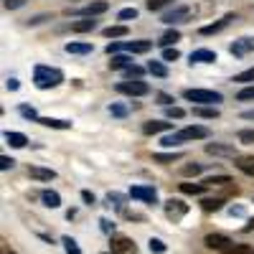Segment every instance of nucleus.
I'll list each match as a JSON object with an SVG mask.
<instances>
[{
  "label": "nucleus",
  "mask_w": 254,
  "mask_h": 254,
  "mask_svg": "<svg viewBox=\"0 0 254 254\" xmlns=\"http://www.w3.org/2000/svg\"><path fill=\"white\" fill-rule=\"evenodd\" d=\"M173 102H176V97L165 94V92H158V104H163V107H171Z\"/></svg>",
  "instance_id": "46"
},
{
  "label": "nucleus",
  "mask_w": 254,
  "mask_h": 254,
  "mask_svg": "<svg viewBox=\"0 0 254 254\" xmlns=\"http://www.w3.org/2000/svg\"><path fill=\"white\" fill-rule=\"evenodd\" d=\"M239 142H244V145H252L254 142V130H239Z\"/></svg>",
  "instance_id": "43"
},
{
  "label": "nucleus",
  "mask_w": 254,
  "mask_h": 254,
  "mask_svg": "<svg viewBox=\"0 0 254 254\" xmlns=\"http://www.w3.org/2000/svg\"><path fill=\"white\" fill-rule=\"evenodd\" d=\"M130 198H137V201H145V203L155 206L158 203V190L153 186H132L130 188Z\"/></svg>",
  "instance_id": "10"
},
{
  "label": "nucleus",
  "mask_w": 254,
  "mask_h": 254,
  "mask_svg": "<svg viewBox=\"0 0 254 254\" xmlns=\"http://www.w3.org/2000/svg\"><path fill=\"white\" fill-rule=\"evenodd\" d=\"M81 201L87 203V206H94V201H97V198H94L92 190H81Z\"/></svg>",
  "instance_id": "51"
},
{
  "label": "nucleus",
  "mask_w": 254,
  "mask_h": 254,
  "mask_svg": "<svg viewBox=\"0 0 254 254\" xmlns=\"http://www.w3.org/2000/svg\"><path fill=\"white\" fill-rule=\"evenodd\" d=\"M99 224H102V231H104V234H115V224H112L110 219H102Z\"/></svg>",
  "instance_id": "50"
},
{
  "label": "nucleus",
  "mask_w": 254,
  "mask_h": 254,
  "mask_svg": "<svg viewBox=\"0 0 254 254\" xmlns=\"http://www.w3.org/2000/svg\"><path fill=\"white\" fill-rule=\"evenodd\" d=\"M61 244H64V249H66V254H81L76 239H71V237H61Z\"/></svg>",
  "instance_id": "35"
},
{
  "label": "nucleus",
  "mask_w": 254,
  "mask_h": 254,
  "mask_svg": "<svg viewBox=\"0 0 254 254\" xmlns=\"http://www.w3.org/2000/svg\"><path fill=\"white\" fill-rule=\"evenodd\" d=\"M242 120H254V110H247V112H242Z\"/></svg>",
  "instance_id": "53"
},
{
  "label": "nucleus",
  "mask_w": 254,
  "mask_h": 254,
  "mask_svg": "<svg viewBox=\"0 0 254 254\" xmlns=\"http://www.w3.org/2000/svg\"><path fill=\"white\" fill-rule=\"evenodd\" d=\"M110 252L112 254H137V247L130 237H122V234H112L110 239Z\"/></svg>",
  "instance_id": "6"
},
{
  "label": "nucleus",
  "mask_w": 254,
  "mask_h": 254,
  "mask_svg": "<svg viewBox=\"0 0 254 254\" xmlns=\"http://www.w3.org/2000/svg\"><path fill=\"white\" fill-rule=\"evenodd\" d=\"M147 71H150L153 76H158V79H165L168 76L165 64H160V61H150V64H147Z\"/></svg>",
  "instance_id": "32"
},
{
  "label": "nucleus",
  "mask_w": 254,
  "mask_h": 254,
  "mask_svg": "<svg viewBox=\"0 0 254 254\" xmlns=\"http://www.w3.org/2000/svg\"><path fill=\"white\" fill-rule=\"evenodd\" d=\"M0 254H15L13 249H8V244H3V249H0Z\"/></svg>",
  "instance_id": "54"
},
{
  "label": "nucleus",
  "mask_w": 254,
  "mask_h": 254,
  "mask_svg": "<svg viewBox=\"0 0 254 254\" xmlns=\"http://www.w3.org/2000/svg\"><path fill=\"white\" fill-rule=\"evenodd\" d=\"M231 81H239V84H254V66H252V69H247V71H242V74H237Z\"/></svg>",
  "instance_id": "39"
},
{
  "label": "nucleus",
  "mask_w": 254,
  "mask_h": 254,
  "mask_svg": "<svg viewBox=\"0 0 254 254\" xmlns=\"http://www.w3.org/2000/svg\"><path fill=\"white\" fill-rule=\"evenodd\" d=\"M206 153L208 155H216V158H237L234 145H224V142H208L206 145Z\"/></svg>",
  "instance_id": "14"
},
{
  "label": "nucleus",
  "mask_w": 254,
  "mask_h": 254,
  "mask_svg": "<svg viewBox=\"0 0 254 254\" xmlns=\"http://www.w3.org/2000/svg\"><path fill=\"white\" fill-rule=\"evenodd\" d=\"M97 28V20L94 18H81V20H74V23L64 26V31H71V33H89Z\"/></svg>",
  "instance_id": "17"
},
{
  "label": "nucleus",
  "mask_w": 254,
  "mask_h": 254,
  "mask_svg": "<svg viewBox=\"0 0 254 254\" xmlns=\"http://www.w3.org/2000/svg\"><path fill=\"white\" fill-rule=\"evenodd\" d=\"M64 49H66V54H74V56H87V54L94 51V46L89 44V41H69Z\"/></svg>",
  "instance_id": "18"
},
{
  "label": "nucleus",
  "mask_w": 254,
  "mask_h": 254,
  "mask_svg": "<svg viewBox=\"0 0 254 254\" xmlns=\"http://www.w3.org/2000/svg\"><path fill=\"white\" fill-rule=\"evenodd\" d=\"M178 41H181V31H178V28H168V31L160 36V41H158V44H160L163 49H168V46H176Z\"/></svg>",
  "instance_id": "25"
},
{
  "label": "nucleus",
  "mask_w": 254,
  "mask_h": 254,
  "mask_svg": "<svg viewBox=\"0 0 254 254\" xmlns=\"http://www.w3.org/2000/svg\"><path fill=\"white\" fill-rule=\"evenodd\" d=\"M18 115H20V117H26V120L38 122V112H36L33 107H28V104H20V107H18Z\"/></svg>",
  "instance_id": "37"
},
{
  "label": "nucleus",
  "mask_w": 254,
  "mask_h": 254,
  "mask_svg": "<svg viewBox=\"0 0 254 254\" xmlns=\"http://www.w3.org/2000/svg\"><path fill=\"white\" fill-rule=\"evenodd\" d=\"M33 84H36V89H56L59 84H64V71L56 66L38 64L33 69Z\"/></svg>",
  "instance_id": "2"
},
{
  "label": "nucleus",
  "mask_w": 254,
  "mask_h": 254,
  "mask_svg": "<svg viewBox=\"0 0 254 254\" xmlns=\"http://www.w3.org/2000/svg\"><path fill=\"white\" fill-rule=\"evenodd\" d=\"M224 203H226V196H208L201 201V208L203 211H219V208H224Z\"/></svg>",
  "instance_id": "27"
},
{
  "label": "nucleus",
  "mask_w": 254,
  "mask_h": 254,
  "mask_svg": "<svg viewBox=\"0 0 254 254\" xmlns=\"http://www.w3.org/2000/svg\"><path fill=\"white\" fill-rule=\"evenodd\" d=\"M219 3H221V0H203V3H201L198 8H193V13H196V15H208V13L214 10Z\"/></svg>",
  "instance_id": "33"
},
{
  "label": "nucleus",
  "mask_w": 254,
  "mask_h": 254,
  "mask_svg": "<svg viewBox=\"0 0 254 254\" xmlns=\"http://www.w3.org/2000/svg\"><path fill=\"white\" fill-rule=\"evenodd\" d=\"M49 18H51L49 13H41V15H33V18H28L26 23H28V26H38V23H44V20H49Z\"/></svg>",
  "instance_id": "47"
},
{
  "label": "nucleus",
  "mask_w": 254,
  "mask_h": 254,
  "mask_svg": "<svg viewBox=\"0 0 254 254\" xmlns=\"http://www.w3.org/2000/svg\"><path fill=\"white\" fill-rule=\"evenodd\" d=\"M178 59H181V51H178L176 46L163 49V61H178Z\"/></svg>",
  "instance_id": "41"
},
{
  "label": "nucleus",
  "mask_w": 254,
  "mask_h": 254,
  "mask_svg": "<svg viewBox=\"0 0 254 254\" xmlns=\"http://www.w3.org/2000/svg\"><path fill=\"white\" fill-rule=\"evenodd\" d=\"M26 3H28V0H3L5 10H18V8H23Z\"/></svg>",
  "instance_id": "44"
},
{
  "label": "nucleus",
  "mask_w": 254,
  "mask_h": 254,
  "mask_svg": "<svg viewBox=\"0 0 254 254\" xmlns=\"http://www.w3.org/2000/svg\"><path fill=\"white\" fill-rule=\"evenodd\" d=\"M107 10H110V3H107V0H92V3L76 8L74 13H76V15H81V18H94V15L107 13Z\"/></svg>",
  "instance_id": "9"
},
{
  "label": "nucleus",
  "mask_w": 254,
  "mask_h": 254,
  "mask_svg": "<svg viewBox=\"0 0 254 254\" xmlns=\"http://www.w3.org/2000/svg\"><path fill=\"white\" fill-rule=\"evenodd\" d=\"M181 190L188 193V196H201V193H206L208 188L203 183H181Z\"/></svg>",
  "instance_id": "31"
},
{
  "label": "nucleus",
  "mask_w": 254,
  "mask_h": 254,
  "mask_svg": "<svg viewBox=\"0 0 254 254\" xmlns=\"http://www.w3.org/2000/svg\"><path fill=\"white\" fill-rule=\"evenodd\" d=\"M234 20H237V15H234V13H226L221 20H216V23L201 26V28H198V33H201V36H214V33H221V31H224L229 23H234Z\"/></svg>",
  "instance_id": "13"
},
{
  "label": "nucleus",
  "mask_w": 254,
  "mask_h": 254,
  "mask_svg": "<svg viewBox=\"0 0 254 254\" xmlns=\"http://www.w3.org/2000/svg\"><path fill=\"white\" fill-rule=\"evenodd\" d=\"M214 61H216V51H211V49L190 51V64H214Z\"/></svg>",
  "instance_id": "19"
},
{
  "label": "nucleus",
  "mask_w": 254,
  "mask_h": 254,
  "mask_svg": "<svg viewBox=\"0 0 254 254\" xmlns=\"http://www.w3.org/2000/svg\"><path fill=\"white\" fill-rule=\"evenodd\" d=\"M38 125L51 127V130H71V122H66V120H56V117H38Z\"/></svg>",
  "instance_id": "23"
},
{
  "label": "nucleus",
  "mask_w": 254,
  "mask_h": 254,
  "mask_svg": "<svg viewBox=\"0 0 254 254\" xmlns=\"http://www.w3.org/2000/svg\"><path fill=\"white\" fill-rule=\"evenodd\" d=\"M206 137H211L208 127H203V125H188V127H183V130L173 132V135H165V137L160 140V145L173 147V145H178V142H193V140H206Z\"/></svg>",
  "instance_id": "1"
},
{
  "label": "nucleus",
  "mask_w": 254,
  "mask_h": 254,
  "mask_svg": "<svg viewBox=\"0 0 254 254\" xmlns=\"http://www.w3.org/2000/svg\"><path fill=\"white\" fill-rule=\"evenodd\" d=\"M221 112L216 107H211V104H196L193 107V117H201V120H216Z\"/></svg>",
  "instance_id": "21"
},
{
  "label": "nucleus",
  "mask_w": 254,
  "mask_h": 254,
  "mask_svg": "<svg viewBox=\"0 0 254 254\" xmlns=\"http://www.w3.org/2000/svg\"><path fill=\"white\" fill-rule=\"evenodd\" d=\"M183 99L196 102V104H211V107H216L219 102H224V94L221 92H214V89H186L183 92Z\"/></svg>",
  "instance_id": "3"
},
{
  "label": "nucleus",
  "mask_w": 254,
  "mask_h": 254,
  "mask_svg": "<svg viewBox=\"0 0 254 254\" xmlns=\"http://www.w3.org/2000/svg\"><path fill=\"white\" fill-rule=\"evenodd\" d=\"M107 254H112V252H107Z\"/></svg>",
  "instance_id": "56"
},
{
  "label": "nucleus",
  "mask_w": 254,
  "mask_h": 254,
  "mask_svg": "<svg viewBox=\"0 0 254 254\" xmlns=\"http://www.w3.org/2000/svg\"><path fill=\"white\" fill-rule=\"evenodd\" d=\"M3 137H5V142L13 145V147H26V145H28V137H26L23 132H10V130H8Z\"/></svg>",
  "instance_id": "29"
},
{
  "label": "nucleus",
  "mask_w": 254,
  "mask_h": 254,
  "mask_svg": "<svg viewBox=\"0 0 254 254\" xmlns=\"http://www.w3.org/2000/svg\"><path fill=\"white\" fill-rule=\"evenodd\" d=\"M234 165L239 168L244 176H254V155H237Z\"/></svg>",
  "instance_id": "22"
},
{
  "label": "nucleus",
  "mask_w": 254,
  "mask_h": 254,
  "mask_svg": "<svg viewBox=\"0 0 254 254\" xmlns=\"http://www.w3.org/2000/svg\"><path fill=\"white\" fill-rule=\"evenodd\" d=\"M252 254H254V249H252Z\"/></svg>",
  "instance_id": "55"
},
{
  "label": "nucleus",
  "mask_w": 254,
  "mask_h": 254,
  "mask_svg": "<svg viewBox=\"0 0 254 254\" xmlns=\"http://www.w3.org/2000/svg\"><path fill=\"white\" fill-rule=\"evenodd\" d=\"M132 66H135L132 56H127V54H115V56H110V69H112V71H127V69H132Z\"/></svg>",
  "instance_id": "16"
},
{
  "label": "nucleus",
  "mask_w": 254,
  "mask_h": 254,
  "mask_svg": "<svg viewBox=\"0 0 254 254\" xmlns=\"http://www.w3.org/2000/svg\"><path fill=\"white\" fill-rule=\"evenodd\" d=\"M153 49V41H125V44H110L107 54L115 56L117 51H127V54H147Z\"/></svg>",
  "instance_id": "5"
},
{
  "label": "nucleus",
  "mask_w": 254,
  "mask_h": 254,
  "mask_svg": "<svg viewBox=\"0 0 254 254\" xmlns=\"http://www.w3.org/2000/svg\"><path fill=\"white\" fill-rule=\"evenodd\" d=\"M186 178H193V176H201L203 173V165L201 163H190V165H183V171H181Z\"/></svg>",
  "instance_id": "34"
},
{
  "label": "nucleus",
  "mask_w": 254,
  "mask_h": 254,
  "mask_svg": "<svg viewBox=\"0 0 254 254\" xmlns=\"http://www.w3.org/2000/svg\"><path fill=\"white\" fill-rule=\"evenodd\" d=\"M168 5H173V0H147V3H145L147 10H163Z\"/></svg>",
  "instance_id": "38"
},
{
  "label": "nucleus",
  "mask_w": 254,
  "mask_h": 254,
  "mask_svg": "<svg viewBox=\"0 0 254 254\" xmlns=\"http://www.w3.org/2000/svg\"><path fill=\"white\" fill-rule=\"evenodd\" d=\"M38 198L41 201H44V206H49V208H59L61 206V196L56 193V190H41V193H38Z\"/></svg>",
  "instance_id": "26"
},
{
  "label": "nucleus",
  "mask_w": 254,
  "mask_h": 254,
  "mask_svg": "<svg viewBox=\"0 0 254 254\" xmlns=\"http://www.w3.org/2000/svg\"><path fill=\"white\" fill-rule=\"evenodd\" d=\"M115 89L120 94H127V97H145V94H150V84L142 81V79H125Z\"/></svg>",
  "instance_id": "4"
},
{
  "label": "nucleus",
  "mask_w": 254,
  "mask_h": 254,
  "mask_svg": "<svg viewBox=\"0 0 254 254\" xmlns=\"http://www.w3.org/2000/svg\"><path fill=\"white\" fill-rule=\"evenodd\" d=\"M165 117H168V120H183V117H186V110L171 104V107H165Z\"/></svg>",
  "instance_id": "36"
},
{
  "label": "nucleus",
  "mask_w": 254,
  "mask_h": 254,
  "mask_svg": "<svg viewBox=\"0 0 254 254\" xmlns=\"http://www.w3.org/2000/svg\"><path fill=\"white\" fill-rule=\"evenodd\" d=\"M117 18H120V20H135V18H137V8H122V10L117 13Z\"/></svg>",
  "instance_id": "42"
},
{
  "label": "nucleus",
  "mask_w": 254,
  "mask_h": 254,
  "mask_svg": "<svg viewBox=\"0 0 254 254\" xmlns=\"http://www.w3.org/2000/svg\"><path fill=\"white\" fill-rule=\"evenodd\" d=\"M28 176L33 181H54L56 171H51V168H41V165H28Z\"/></svg>",
  "instance_id": "20"
},
{
  "label": "nucleus",
  "mask_w": 254,
  "mask_h": 254,
  "mask_svg": "<svg viewBox=\"0 0 254 254\" xmlns=\"http://www.w3.org/2000/svg\"><path fill=\"white\" fill-rule=\"evenodd\" d=\"M231 183H234V181H231L229 176H211V178L203 181V186L211 188V190H214V188H226V186H231Z\"/></svg>",
  "instance_id": "28"
},
{
  "label": "nucleus",
  "mask_w": 254,
  "mask_h": 254,
  "mask_svg": "<svg viewBox=\"0 0 254 254\" xmlns=\"http://www.w3.org/2000/svg\"><path fill=\"white\" fill-rule=\"evenodd\" d=\"M237 99H239V102H252V99H254V84H249V87H244V89H239V94H237Z\"/></svg>",
  "instance_id": "40"
},
{
  "label": "nucleus",
  "mask_w": 254,
  "mask_h": 254,
  "mask_svg": "<svg viewBox=\"0 0 254 254\" xmlns=\"http://www.w3.org/2000/svg\"><path fill=\"white\" fill-rule=\"evenodd\" d=\"M13 165H15V160H13V158H8V155L0 158V171H10Z\"/></svg>",
  "instance_id": "49"
},
{
  "label": "nucleus",
  "mask_w": 254,
  "mask_h": 254,
  "mask_svg": "<svg viewBox=\"0 0 254 254\" xmlns=\"http://www.w3.org/2000/svg\"><path fill=\"white\" fill-rule=\"evenodd\" d=\"M203 244H206L208 249H214V252H226V254L237 247L226 234H208V237L203 239Z\"/></svg>",
  "instance_id": "7"
},
{
  "label": "nucleus",
  "mask_w": 254,
  "mask_h": 254,
  "mask_svg": "<svg viewBox=\"0 0 254 254\" xmlns=\"http://www.w3.org/2000/svg\"><path fill=\"white\" fill-rule=\"evenodd\" d=\"M110 115L112 117H127V107H122V104H112V107H110Z\"/></svg>",
  "instance_id": "45"
},
{
  "label": "nucleus",
  "mask_w": 254,
  "mask_h": 254,
  "mask_svg": "<svg viewBox=\"0 0 254 254\" xmlns=\"http://www.w3.org/2000/svg\"><path fill=\"white\" fill-rule=\"evenodd\" d=\"M5 87H8V89H10V92H15V89H18V87H20V84H18V79H15V76H10V79H8V81H5Z\"/></svg>",
  "instance_id": "52"
},
{
  "label": "nucleus",
  "mask_w": 254,
  "mask_h": 254,
  "mask_svg": "<svg viewBox=\"0 0 254 254\" xmlns=\"http://www.w3.org/2000/svg\"><path fill=\"white\" fill-rule=\"evenodd\" d=\"M231 56H237V59H244L247 54L254 51V36H244V38H237L234 44L229 46Z\"/></svg>",
  "instance_id": "12"
},
{
  "label": "nucleus",
  "mask_w": 254,
  "mask_h": 254,
  "mask_svg": "<svg viewBox=\"0 0 254 254\" xmlns=\"http://www.w3.org/2000/svg\"><path fill=\"white\" fill-rule=\"evenodd\" d=\"M168 130H173V122H168V120H150L142 125V135H160Z\"/></svg>",
  "instance_id": "15"
},
{
  "label": "nucleus",
  "mask_w": 254,
  "mask_h": 254,
  "mask_svg": "<svg viewBox=\"0 0 254 254\" xmlns=\"http://www.w3.org/2000/svg\"><path fill=\"white\" fill-rule=\"evenodd\" d=\"M186 155L178 150V153H155L153 155V163H158V165H171V163H178V160H183Z\"/></svg>",
  "instance_id": "24"
},
{
  "label": "nucleus",
  "mask_w": 254,
  "mask_h": 254,
  "mask_svg": "<svg viewBox=\"0 0 254 254\" xmlns=\"http://www.w3.org/2000/svg\"><path fill=\"white\" fill-rule=\"evenodd\" d=\"M190 13H193V8H190V5L173 8L171 13H165V15H163V23H168V26H181V23H186V20L190 18Z\"/></svg>",
  "instance_id": "11"
},
{
  "label": "nucleus",
  "mask_w": 254,
  "mask_h": 254,
  "mask_svg": "<svg viewBox=\"0 0 254 254\" xmlns=\"http://www.w3.org/2000/svg\"><path fill=\"white\" fill-rule=\"evenodd\" d=\"M150 252L163 254V252H165V242H163V239H150Z\"/></svg>",
  "instance_id": "48"
},
{
  "label": "nucleus",
  "mask_w": 254,
  "mask_h": 254,
  "mask_svg": "<svg viewBox=\"0 0 254 254\" xmlns=\"http://www.w3.org/2000/svg\"><path fill=\"white\" fill-rule=\"evenodd\" d=\"M127 33H130V28H127V26H107V28L102 31L104 38H125Z\"/></svg>",
  "instance_id": "30"
},
{
  "label": "nucleus",
  "mask_w": 254,
  "mask_h": 254,
  "mask_svg": "<svg viewBox=\"0 0 254 254\" xmlns=\"http://www.w3.org/2000/svg\"><path fill=\"white\" fill-rule=\"evenodd\" d=\"M186 214H188V203H183L181 198H168V201H165V216L171 219L173 224L181 221Z\"/></svg>",
  "instance_id": "8"
}]
</instances>
